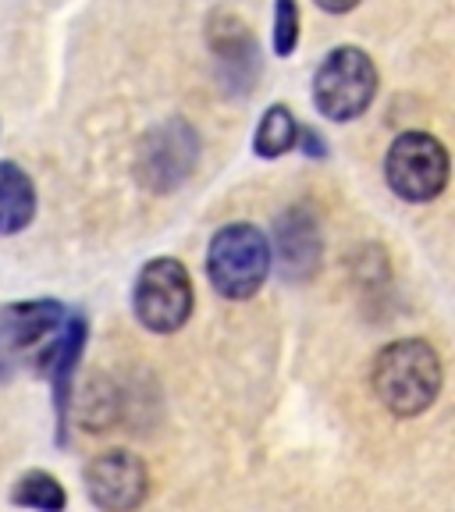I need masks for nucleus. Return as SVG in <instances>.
I'll list each match as a JSON object with an SVG mask.
<instances>
[{
    "label": "nucleus",
    "instance_id": "nucleus-4",
    "mask_svg": "<svg viewBox=\"0 0 455 512\" xmlns=\"http://www.w3.org/2000/svg\"><path fill=\"white\" fill-rule=\"evenodd\" d=\"M452 160L431 132H402L384 157V178L388 189L406 203H431L438 200L448 185Z\"/></svg>",
    "mask_w": 455,
    "mask_h": 512
},
{
    "label": "nucleus",
    "instance_id": "nucleus-3",
    "mask_svg": "<svg viewBox=\"0 0 455 512\" xmlns=\"http://www.w3.org/2000/svg\"><path fill=\"white\" fill-rule=\"evenodd\" d=\"M377 96V64L360 47H335L313 72V107L328 121H356Z\"/></svg>",
    "mask_w": 455,
    "mask_h": 512
},
{
    "label": "nucleus",
    "instance_id": "nucleus-11",
    "mask_svg": "<svg viewBox=\"0 0 455 512\" xmlns=\"http://www.w3.org/2000/svg\"><path fill=\"white\" fill-rule=\"evenodd\" d=\"M89 338V324L82 313L68 310V320L64 328L57 331V338L47 345L43 360L36 363L43 377H50V388H54V413H57V441H68L64 431H68V402H72V381H75V367L82 360V349H86Z\"/></svg>",
    "mask_w": 455,
    "mask_h": 512
},
{
    "label": "nucleus",
    "instance_id": "nucleus-6",
    "mask_svg": "<svg viewBox=\"0 0 455 512\" xmlns=\"http://www.w3.org/2000/svg\"><path fill=\"white\" fill-rule=\"evenodd\" d=\"M192 303H196L192 278L182 260L157 256L139 271L136 288H132V310L146 331L171 335V331L185 328V320L192 317Z\"/></svg>",
    "mask_w": 455,
    "mask_h": 512
},
{
    "label": "nucleus",
    "instance_id": "nucleus-16",
    "mask_svg": "<svg viewBox=\"0 0 455 512\" xmlns=\"http://www.w3.org/2000/svg\"><path fill=\"white\" fill-rule=\"evenodd\" d=\"M299 139H303V150L310 157H328V146H324V136L313 132V128H299Z\"/></svg>",
    "mask_w": 455,
    "mask_h": 512
},
{
    "label": "nucleus",
    "instance_id": "nucleus-12",
    "mask_svg": "<svg viewBox=\"0 0 455 512\" xmlns=\"http://www.w3.org/2000/svg\"><path fill=\"white\" fill-rule=\"evenodd\" d=\"M36 217V185L15 160H0V235H18Z\"/></svg>",
    "mask_w": 455,
    "mask_h": 512
},
{
    "label": "nucleus",
    "instance_id": "nucleus-5",
    "mask_svg": "<svg viewBox=\"0 0 455 512\" xmlns=\"http://www.w3.org/2000/svg\"><path fill=\"white\" fill-rule=\"evenodd\" d=\"M200 164V132L185 118H168L153 125L143 136L136 153V175L150 192L164 196V192L182 189Z\"/></svg>",
    "mask_w": 455,
    "mask_h": 512
},
{
    "label": "nucleus",
    "instance_id": "nucleus-2",
    "mask_svg": "<svg viewBox=\"0 0 455 512\" xmlns=\"http://www.w3.org/2000/svg\"><path fill=\"white\" fill-rule=\"evenodd\" d=\"M271 274V242L249 221L224 224L210 239L207 249V278L217 296L224 299H253Z\"/></svg>",
    "mask_w": 455,
    "mask_h": 512
},
{
    "label": "nucleus",
    "instance_id": "nucleus-10",
    "mask_svg": "<svg viewBox=\"0 0 455 512\" xmlns=\"http://www.w3.org/2000/svg\"><path fill=\"white\" fill-rule=\"evenodd\" d=\"M324 256V235H320V221L306 203H292L285 214L274 221V246H271V264H278L281 281H310L320 267Z\"/></svg>",
    "mask_w": 455,
    "mask_h": 512
},
{
    "label": "nucleus",
    "instance_id": "nucleus-14",
    "mask_svg": "<svg viewBox=\"0 0 455 512\" xmlns=\"http://www.w3.org/2000/svg\"><path fill=\"white\" fill-rule=\"evenodd\" d=\"M11 502L22 505V509H36V512H64L68 491H64L61 480L50 477L47 470H29L15 480Z\"/></svg>",
    "mask_w": 455,
    "mask_h": 512
},
{
    "label": "nucleus",
    "instance_id": "nucleus-7",
    "mask_svg": "<svg viewBox=\"0 0 455 512\" xmlns=\"http://www.w3.org/2000/svg\"><path fill=\"white\" fill-rule=\"evenodd\" d=\"M64 320H68V310L57 299L0 306V381H11L22 363L36 367L57 331L64 328Z\"/></svg>",
    "mask_w": 455,
    "mask_h": 512
},
{
    "label": "nucleus",
    "instance_id": "nucleus-13",
    "mask_svg": "<svg viewBox=\"0 0 455 512\" xmlns=\"http://www.w3.org/2000/svg\"><path fill=\"white\" fill-rule=\"evenodd\" d=\"M292 146H299V121L285 104H271L253 132V153L264 160L285 157Z\"/></svg>",
    "mask_w": 455,
    "mask_h": 512
},
{
    "label": "nucleus",
    "instance_id": "nucleus-15",
    "mask_svg": "<svg viewBox=\"0 0 455 512\" xmlns=\"http://www.w3.org/2000/svg\"><path fill=\"white\" fill-rule=\"evenodd\" d=\"M274 54L292 57L299 47V0H274Z\"/></svg>",
    "mask_w": 455,
    "mask_h": 512
},
{
    "label": "nucleus",
    "instance_id": "nucleus-17",
    "mask_svg": "<svg viewBox=\"0 0 455 512\" xmlns=\"http://www.w3.org/2000/svg\"><path fill=\"white\" fill-rule=\"evenodd\" d=\"M320 11H328V15H349L363 4V0H313Z\"/></svg>",
    "mask_w": 455,
    "mask_h": 512
},
{
    "label": "nucleus",
    "instance_id": "nucleus-8",
    "mask_svg": "<svg viewBox=\"0 0 455 512\" xmlns=\"http://www.w3.org/2000/svg\"><path fill=\"white\" fill-rule=\"evenodd\" d=\"M207 43L210 54H214V75L217 86L228 96H249L260 79V43L249 32V25L239 15H228V11H217L207 22Z\"/></svg>",
    "mask_w": 455,
    "mask_h": 512
},
{
    "label": "nucleus",
    "instance_id": "nucleus-9",
    "mask_svg": "<svg viewBox=\"0 0 455 512\" xmlns=\"http://www.w3.org/2000/svg\"><path fill=\"white\" fill-rule=\"evenodd\" d=\"M86 491L96 509L104 512H136L150 491V473L139 456L128 448H111L86 466Z\"/></svg>",
    "mask_w": 455,
    "mask_h": 512
},
{
    "label": "nucleus",
    "instance_id": "nucleus-1",
    "mask_svg": "<svg viewBox=\"0 0 455 512\" xmlns=\"http://www.w3.org/2000/svg\"><path fill=\"white\" fill-rule=\"evenodd\" d=\"M370 388L392 416H420L441 392V356L424 338H399L374 356Z\"/></svg>",
    "mask_w": 455,
    "mask_h": 512
}]
</instances>
